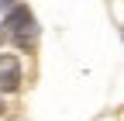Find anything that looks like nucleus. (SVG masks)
Here are the masks:
<instances>
[{"mask_svg": "<svg viewBox=\"0 0 124 121\" xmlns=\"http://www.w3.org/2000/svg\"><path fill=\"white\" fill-rule=\"evenodd\" d=\"M0 28H4L7 35H14L17 38V45H31L35 42V14H31V7L28 4H17V7H10L7 14H4V21H0Z\"/></svg>", "mask_w": 124, "mask_h": 121, "instance_id": "f257e3e1", "label": "nucleus"}, {"mask_svg": "<svg viewBox=\"0 0 124 121\" xmlns=\"http://www.w3.org/2000/svg\"><path fill=\"white\" fill-rule=\"evenodd\" d=\"M21 86V59L14 52H0V90L14 94Z\"/></svg>", "mask_w": 124, "mask_h": 121, "instance_id": "f03ea898", "label": "nucleus"}, {"mask_svg": "<svg viewBox=\"0 0 124 121\" xmlns=\"http://www.w3.org/2000/svg\"><path fill=\"white\" fill-rule=\"evenodd\" d=\"M10 7H17V0H0V10H4V14H7Z\"/></svg>", "mask_w": 124, "mask_h": 121, "instance_id": "7ed1b4c3", "label": "nucleus"}, {"mask_svg": "<svg viewBox=\"0 0 124 121\" xmlns=\"http://www.w3.org/2000/svg\"><path fill=\"white\" fill-rule=\"evenodd\" d=\"M0 114H4V100H0Z\"/></svg>", "mask_w": 124, "mask_h": 121, "instance_id": "20e7f679", "label": "nucleus"}]
</instances>
